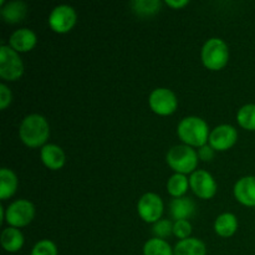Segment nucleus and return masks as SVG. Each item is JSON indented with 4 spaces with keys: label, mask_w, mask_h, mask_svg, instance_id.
I'll return each instance as SVG.
<instances>
[{
    "label": "nucleus",
    "mask_w": 255,
    "mask_h": 255,
    "mask_svg": "<svg viewBox=\"0 0 255 255\" xmlns=\"http://www.w3.org/2000/svg\"><path fill=\"white\" fill-rule=\"evenodd\" d=\"M197 152H198L199 161H203V162H211L212 159L214 158V156H216V151H214L208 143L199 147V148L197 149Z\"/></svg>",
    "instance_id": "obj_29"
},
{
    "label": "nucleus",
    "mask_w": 255,
    "mask_h": 255,
    "mask_svg": "<svg viewBox=\"0 0 255 255\" xmlns=\"http://www.w3.org/2000/svg\"><path fill=\"white\" fill-rule=\"evenodd\" d=\"M148 105L152 112L158 116H171L178 109L177 95L168 87H157L148 96Z\"/></svg>",
    "instance_id": "obj_7"
},
{
    "label": "nucleus",
    "mask_w": 255,
    "mask_h": 255,
    "mask_svg": "<svg viewBox=\"0 0 255 255\" xmlns=\"http://www.w3.org/2000/svg\"><path fill=\"white\" fill-rule=\"evenodd\" d=\"M77 22V12L71 5H56L50 11L47 24L50 29L60 35L67 34L75 27Z\"/></svg>",
    "instance_id": "obj_8"
},
{
    "label": "nucleus",
    "mask_w": 255,
    "mask_h": 255,
    "mask_svg": "<svg viewBox=\"0 0 255 255\" xmlns=\"http://www.w3.org/2000/svg\"><path fill=\"white\" fill-rule=\"evenodd\" d=\"M25 72L24 62L19 52L6 44L0 45V77L7 82H15Z\"/></svg>",
    "instance_id": "obj_5"
},
{
    "label": "nucleus",
    "mask_w": 255,
    "mask_h": 255,
    "mask_svg": "<svg viewBox=\"0 0 255 255\" xmlns=\"http://www.w3.org/2000/svg\"><path fill=\"white\" fill-rule=\"evenodd\" d=\"M36 209L27 199H16L5 208V223L14 228H24L35 218Z\"/></svg>",
    "instance_id": "obj_6"
},
{
    "label": "nucleus",
    "mask_w": 255,
    "mask_h": 255,
    "mask_svg": "<svg viewBox=\"0 0 255 255\" xmlns=\"http://www.w3.org/2000/svg\"><path fill=\"white\" fill-rule=\"evenodd\" d=\"M214 232L221 238H231L237 233L239 228V222L236 214L231 212H224L219 214L213 224Z\"/></svg>",
    "instance_id": "obj_16"
},
{
    "label": "nucleus",
    "mask_w": 255,
    "mask_h": 255,
    "mask_svg": "<svg viewBox=\"0 0 255 255\" xmlns=\"http://www.w3.org/2000/svg\"><path fill=\"white\" fill-rule=\"evenodd\" d=\"M19 187V178L12 169L4 168L0 169V199L6 201L11 198L17 191Z\"/></svg>",
    "instance_id": "obj_19"
},
{
    "label": "nucleus",
    "mask_w": 255,
    "mask_h": 255,
    "mask_svg": "<svg viewBox=\"0 0 255 255\" xmlns=\"http://www.w3.org/2000/svg\"><path fill=\"white\" fill-rule=\"evenodd\" d=\"M174 255H207V247L203 241L198 238H191L179 241L173 248Z\"/></svg>",
    "instance_id": "obj_20"
},
{
    "label": "nucleus",
    "mask_w": 255,
    "mask_h": 255,
    "mask_svg": "<svg viewBox=\"0 0 255 255\" xmlns=\"http://www.w3.org/2000/svg\"><path fill=\"white\" fill-rule=\"evenodd\" d=\"M30 255H59L56 244L50 239H41L32 247Z\"/></svg>",
    "instance_id": "obj_25"
},
{
    "label": "nucleus",
    "mask_w": 255,
    "mask_h": 255,
    "mask_svg": "<svg viewBox=\"0 0 255 255\" xmlns=\"http://www.w3.org/2000/svg\"><path fill=\"white\" fill-rule=\"evenodd\" d=\"M50 137L49 121L40 114H30L19 126V138L29 148H41Z\"/></svg>",
    "instance_id": "obj_1"
},
{
    "label": "nucleus",
    "mask_w": 255,
    "mask_h": 255,
    "mask_svg": "<svg viewBox=\"0 0 255 255\" xmlns=\"http://www.w3.org/2000/svg\"><path fill=\"white\" fill-rule=\"evenodd\" d=\"M238 141V129L228 124L219 125L211 129L208 144L216 152L229 151Z\"/></svg>",
    "instance_id": "obj_11"
},
{
    "label": "nucleus",
    "mask_w": 255,
    "mask_h": 255,
    "mask_svg": "<svg viewBox=\"0 0 255 255\" xmlns=\"http://www.w3.org/2000/svg\"><path fill=\"white\" fill-rule=\"evenodd\" d=\"M196 212V204L188 197L182 198H173L169 203V214H171L173 222L183 221V219L191 218Z\"/></svg>",
    "instance_id": "obj_17"
},
{
    "label": "nucleus",
    "mask_w": 255,
    "mask_h": 255,
    "mask_svg": "<svg viewBox=\"0 0 255 255\" xmlns=\"http://www.w3.org/2000/svg\"><path fill=\"white\" fill-rule=\"evenodd\" d=\"M143 255H174V251L166 239L153 237L144 243Z\"/></svg>",
    "instance_id": "obj_22"
},
{
    "label": "nucleus",
    "mask_w": 255,
    "mask_h": 255,
    "mask_svg": "<svg viewBox=\"0 0 255 255\" xmlns=\"http://www.w3.org/2000/svg\"><path fill=\"white\" fill-rule=\"evenodd\" d=\"M29 7L26 2L21 0H14V1H6L4 6L0 7V15L6 24H19L26 17Z\"/></svg>",
    "instance_id": "obj_15"
},
{
    "label": "nucleus",
    "mask_w": 255,
    "mask_h": 255,
    "mask_svg": "<svg viewBox=\"0 0 255 255\" xmlns=\"http://www.w3.org/2000/svg\"><path fill=\"white\" fill-rule=\"evenodd\" d=\"M237 122L246 131H255V104H247L237 112Z\"/></svg>",
    "instance_id": "obj_24"
},
{
    "label": "nucleus",
    "mask_w": 255,
    "mask_h": 255,
    "mask_svg": "<svg viewBox=\"0 0 255 255\" xmlns=\"http://www.w3.org/2000/svg\"><path fill=\"white\" fill-rule=\"evenodd\" d=\"M162 2L158 0H134L131 2L132 11L139 17L153 16L161 10Z\"/></svg>",
    "instance_id": "obj_23"
},
{
    "label": "nucleus",
    "mask_w": 255,
    "mask_h": 255,
    "mask_svg": "<svg viewBox=\"0 0 255 255\" xmlns=\"http://www.w3.org/2000/svg\"><path fill=\"white\" fill-rule=\"evenodd\" d=\"M166 188L172 198H182V197L186 196L188 189L191 188L189 187V178L186 174L173 173L167 181Z\"/></svg>",
    "instance_id": "obj_21"
},
{
    "label": "nucleus",
    "mask_w": 255,
    "mask_h": 255,
    "mask_svg": "<svg viewBox=\"0 0 255 255\" xmlns=\"http://www.w3.org/2000/svg\"><path fill=\"white\" fill-rule=\"evenodd\" d=\"M192 234V224L191 222L183 219V221L173 222V236L178 238L179 241L191 238Z\"/></svg>",
    "instance_id": "obj_27"
},
{
    "label": "nucleus",
    "mask_w": 255,
    "mask_h": 255,
    "mask_svg": "<svg viewBox=\"0 0 255 255\" xmlns=\"http://www.w3.org/2000/svg\"><path fill=\"white\" fill-rule=\"evenodd\" d=\"M166 162L174 173L191 176L198 169V152L196 148L187 144H176L167 152Z\"/></svg>",
    "instance_id": "obj_3"
},
{
    "label": "nucleus",
    "mask_w": 255,
    "mask_h": 255,
    "mask_svg": "<svg viewBox=\"0 0 255 255\" xmlns=\"http://www.w3.org/2000/svg\"><path fill=\"white\" fill-rule=\"evenodd\" d=\"M40 159L50 171H60L66 163V154L57 144L46 143L40 148Z\"/></svg>",
    "instance_id": "obj_14"
},
{
    "label": "nucleus",
    "mask_w": 255,
    "mask_h": 255,
    "mask_svg": "<svg viewBox=\"0 0 255 255\" xmlns=\"http://www.w3.org/2000/svg\"><path fill=\"white\" fill-rule=\"evenodd\" d=\"M234 198L244 207L255 208V176H244L233 187Z\"/></svg>",
    "instance_id": "obj_12"
},
{
    "label": "nucleus",
    "mask_w": 255,
    "mask_h": 255,
    "mask_svg": "<svg viewBox=\"0 0 255 255\" xmlns=\"http://www.w3.org/2000/svg\"><path fill=\"white\" fill-rule=\"evenodd\" d=\"M152 233L156 238H168L173 234V222L169 219H159L158 222L152 224Z\"/></svg>",
    "instance_id": "obj_26"
},
{
    "label": "nucleus",
    "mask_w": 255,
    "mask_h": 255,
    "mask_svg": "<svg viewBox=\"0 0 255 255\" xmlns=\"http://www.w3.org/2000/svg\"><path fill=\"white\" fill-rule=\"evenodd\" d=\"M12 102V92L7 87L6 84L0 85V109L4 111L11 105Z\"/></svg>",
    "instance_id": "obj_28"
},
{
    "label": "nucleus",
    "mask_w": 255,
    "mask_h": 255,
    "mask_svg": "<svg viewBox=\"0 0 255 255\" xmlns=\"http://www.w3.org/2000/svg\"><path fill=\"white\" fill-rule=\"evenodd\" d=\"M7 45L19 54H25L35 49L37 45V36L29 27H20L10 35Z\"/></svg>",
    "instance_id": "obj_13"
},
{
    "label": "nucleus",
    "mask_w": 255,
    "mask_h": 255,
    "mask_svg": "<svg viewBox=\"0 0 255 255\" xmlns=\"http://www.w3.org/2000/svg\"><path fill=\"white\" fill-rule=\"evenodd\" d=\"M189 187L191 191L203 201L214 198L218 192V183L216 178L206 169H197L189 176Z\"/></svg>",
    "instance_id": "obj_10"
},
{
    "label": "nucleus",
    "mask_w": 255,
    "mask_h": 255,
    "mask_svg": "<svg viewBox=\"0 0 255 255\" xmlns=\"http://www.w3.org/2000/svg\"><path fill=\"white\" fill-rule=\"evenodd\" d=\"M163 212V199L154 192H147L137 202V213L144 223L154 224L162 219Z\"/></svg>",
    "instance_id": "obj_9"
},
{
    "label": "nucleus",
    "mask_w": 255,
    "mask_h": 255,
    "mask_svg": "<svg viewBox=\"0 0 255 255\" xmlns=\"http://www.w3.org/2000/svg\"><path fill=\"white\" fill-rule=\"evenodd\" d=\"M254 209H255V208H254Z\"/></svg>",
    "instance_id": "obj_31"
},
{
    "label": "nucleus",
    "mask_w": 255,
    "mask_h": 255,
    "mask_svg": "<svg viewBox=\"0 0 255 255\" xmlns=\"http://www.w3.org/2000/svg\"><path fill=\"white\" fill-rule=\"evenodd\" d=\"M231 52L229 46L221 37H211L203 44L201 50L202 64L211 71H221L228 65Z\"/></svg>",
    "instance_id": "obj_4"
},
{
    "label": "nucleus",
    "mask_w": 255,
    "mask_h": 255,
    "mask_svg": "<svg viewBox=\"0 0 255 255\" xmlns=\"http://www.w3.org/2000/svg\"><path fill=\"white\" fill-rule=\"evenodd\" d=\"M209 129L206 120L198 116H187L179 121L177 126V136L182 143L198 149L199 147L208 143Z\"/></svg>",
    "instance_id": "obj_2"
},
{
    "label": "nucleus",
    "mask_w": 255,
    "mask_h": 255,
    "mask_svg": "<svg viewBox=\"0 0 255 255\" xmlns=\"http://www.w3.org/2000/svg\"><path fill=\"white\" fill-rule=\"evenodd\" d=\"M1 247L7 253H17L25 244V237L20 229L14 227H7L1 232Z\"/></svg>",
    "instance_id": "obj_18"
},
{
    "label": "nucleus",
    "mask_w": 255,
    "mask_h": 255,
    "mask_svg": "<svg viewBox=\"0 0 255 255\" xmlns=\"http://www.w3.org/2000/svg\"><path fill=\"white\" fill-rule=\"evenodd\" d=\"M164 4H166L167 6L171 7V9L181 10L183 9V7H186L187 5L189 4V1L188 0H166Z\"/></svg>",
    "instance_id": "obj_30"
}]
</instances>
